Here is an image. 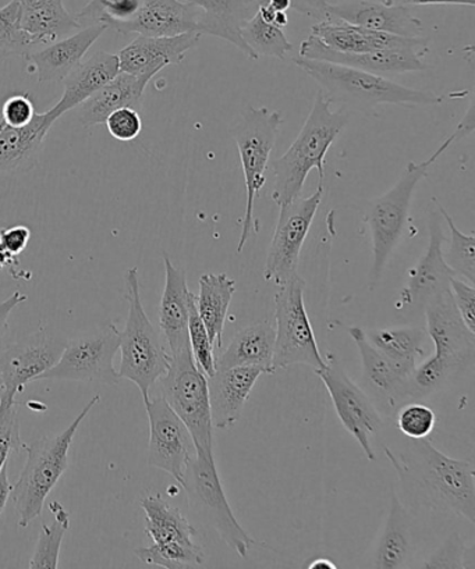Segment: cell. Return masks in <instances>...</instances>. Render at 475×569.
<instances>
[{"mask_svg":"<svg viewBox=\"0 0 475 569\" xmlns=\"http://www.w3.org/2000/svg\"><path fill=\"white\" fill-rule=\"evenodd\" d=\"M141 507L146 512V533L154 545L195 543L197 529L161 495L144 497Z\"/></svg>","mask_w":475,"mask_h":569,"instance_id":"cell-34","label":"cell"},{"mask_svg":"<svg viewBox=\"0 0 475 569\" xmlns=\"http://www.w3.org/2000/svg\"><path fill=\"white\" fill-rule=\"evenodd\" d=\"M311 36L334 51L366 53L406 47L429 46L428 38H405L363 29L344 20L329 18L313 26Z\"/></svg>","mask_w":475,"mask_h":569,"instance_id":"cell-26","label":"cell"},{"mask_svg":"<svg viewBox=\"0 0 475 569\" xmlns=\"http://www.w3.org/2000/svg\"><path fill=\"white\" fill-rule=\"evenodd\" d=\"M451 292L453 302L457 309L463 323L467 326L469 331L475 333V289L473 284L467 283L466 280L452 278Z\"/></svg>","mask_w":475,"mask_h":569,"instance_id":"cell-47","label":"cell"},{"mask_svg":"<svg viewBox=\"0 0 475 569\" xmlns=\"http://www.w3.org/2000/svg\"><path fill=\"white\" fill-rule=\"evenodd\" d=\"M427 52L428 46H419L366 53H345L324 46L314 36H309L300 46V58L347 66V68L368 71V73L383 77L424 70L423 58Z\"/></svg>","mask_w":475,"mask_h":569,"instance_id":"cell-18","label":"cell"},{"mask_svg":"<svg viewBox=\"0 0 475 569\" xmlns=\"http://www.w3.org/2000/svg\"><path fill=\"white\" fill-rule=\"evenodd\" d=\"M165 289L159 307V326L170 357L176 356L189 342V315L192 292L187 286L186 272L175 267L167 253H164Z\"/></svg>","mask_w":475,"mask_h":569,"instance_id":"cell-23","label":"cell"},{"mask_svg":"<svg viewBox=\"0 0 475 569\" xmlns=\"http://www.w3.org/2000/svg\"><path fill=\"white\" fill-rule=\"evenodd\" d=\"M458 141L457 132L446 138L433 157L424 162H408L400 179L384 196L369 203L364 222L368 224L373 242V263L369 269L368 287L374 291L385 272L392 253L395 252L407 228L408 214L416 188L442 154Z\"/></svg>","mask_w":475,"mask_h":569,"instance_id":"cell-5","label":"cell"},{"mask_svg":"<svg viewBox=\"0 0 475 569\" xmlns=\"http://www.w3.org/2000/svg\"><path fill=\"white\" fill-rule=\"evenodd\" d=\"M27 301V296L21 291L13 292L12 296L0 302V341H2L4 335L9 329V317L12 315L16 308Z\"/></svg>","mask_w":475,"mask_h":569,"instance_id":"cell-50","label":"cell"},{"mask_svg":"<svg viewBox=\"0 0 475 569\" xmlns=\"http://www.w3.org/2000/svg\"><path fill=\"white\" fill-rule=\"evenodd\" d=\"M200 38V34L157 38L138 36L118 53L120 71L148 84L168 66L184 62L186 53L198 46Z\"/></svg>","mask_w":475,"mask_h":569,"instance_id":"cell-19","label":"cell"},{"mask_svg":"<svg viewBox=\"0 0 475 569\" xmlns=\"http://www.w3.org/2000/svg\"><path fill=\"white\" fill-rule=\"evenodd\" d=\"M349 335L360 352L363 372L369 383L388 399L392 407L406 405L408 382L416 367L386 357L369 342L366 331L358 326H352Z\"/></svg>","mask_w":475,"mask_h":569,"instance_id":"cell-27","label":"cell"},{"mask_svg":"<svg viewBox=\"0 0 475 569\" xmlns=\"http://www.w3.org/2000/svg\"><path fill=\"white\" fill-rule=\"evenodd\" d=\"M24 449L20 439V419L18 401L2 397L0 399V471L8 463L10 452Z\"/></svg>","mask_w":475,"mask_h":569,"instance_id":"cell-44","label":"cell"},{"mask_svg":"<svg viewBox=\"0 0 475 569\" xmlns=\"http://www.w3.org/2000/svg\"><path fill=\"white\" fill-rule=\"evenodd\" d=\"M138 560L147 566L169 569L191 568L202 566L204 552L200 546L195 543H170L140 547L136 550Z\"/></svg>","mask_w":475,"mask_h":569,"instance_id":"cell-40","label":"cell"},{"mask_svg":"<svg viewBox=\"0 0 475 569\" xmlns=\"http://www.w3.org/2000/svg\"><path fill=\"white\" fill-rule=\"evenodd\" d=\"M293 63L321 87L324 96L330 103L342 102L353 109L369 110L379 104L434 107L445 101V97L436 93L413 90L386 77L347 68V66L300 57L293 59Z\"/></svg>","mask_w":475,"mask_h":569,"instance_id":"cell-4","label":"cell"},{"mask_svg":"<svg viewBox=\"0 0 475 569\" xmlns=\"http://www.w3.org/2000/svg\"><path fill=\"white\" fill-rule=\"evenodd\" d=\"M325 361V368L315 370V375L327 388L342 425L356 439L368 460L375 461L373 439L383 429L384 419L334 353L329 352Z\"/></svg>","mask_w":475,"mask_h":569,"instance_id":"cell-12","label":"cell"},{"mask_svg":"<svg viewBox=\"0 0 475 569\" xmlns=\"http://www.w3.org/2000/svg\"><path fill=\"white\" fill-rule=\"evenodd\" d=\"M407 4L427 7V4H458V7H475V0H403Z\"/></svg>","mask_w":475,"mask_h":569,"instance_id":"cell-52","label":"cell"},{"mask_svg":"<svg viewBox=\"0 0 475 569\" xmlns=\"http://www.w3.org/2000/svg\"><path fill=\"white\" fill-rule=\"evenodd\" d=\"M367 339L394 361L414 365L425 357L427 330L423 328H395L366 331Z\"/></svg>","mask_w":475,"mask_h":569,"instance_id":"cell-36","label":"cell"},{"mask_svg":"<svg viewBox=\"0 0 475 569\" xmlns=\"http://www.w3.org/2000/svg\"><path fill=\"white\" fill-rule=\"evenodd\" d=\"M108 30L103 24H91L62 40L49 43L41 51L31 52L29 60L31 73L38 82L63 81L79 66L98 38Z\"/></svg>","mask_w":475,"mask_h":569,"instance_id":"cell-24","label":"cell"},{"mask_svg":"<svg viewBox=\"0 0 475 569\" xmlns=\"http://www.w3.org/2000/svg\"><path fill=\"white\" fill-rule=\"evenodd\" d=\"M53 123L48 112L37 113L24 127H10L0 121V173H26L34 169Z\"/></svg>","mask_w":475,"mask_h":569,"instance_id":"cell-28","label":"cell"},{"mask_svg":"<svg viewBox=\"0 0 475 569\" xmlns=\"http://www.w3.org/2000/svg\"><path fill=\"white\" fill-rule=\"evenodd\" d=\"M105 124H107L109 134L112 136L115 140L121 142L136 140L142 131V119L135 108H121L116 110V112L110 114L107 121H105Z\"/></svg>","mask_w":475,"mask_h":569,"instance_id":"cell-45","label":"cell"},{"mask_svg":"<svg viewBox=\"0 0 475 569\" xmlns=\"http://www.w3.org/2000/svg\"><path fill=\"white\" fill-rule=\"evenodd\" d=\"M20 23L37 46L52 43L81 29L76 16L66 10L63 0H18Z\"/></svg>","mask_w":475,"mask_h":569,"instance_id":"cell-31","label":"cell"},{"mask_svg":"<svg viewBox=\"0 0 475 569\" xmlns=\"http://www.w3.org/2000/svg\"><path fill=\"white\" fill-rule=\"evenodd\" d=\"M241 36L258 58L285 60L287 53L293 51L291 42L287 40L284 29L267 23L258 12L243 27Z\"/></svg>","mask_w":475,"mask_h":569,"instance_id":"cell-38","label":"cell"},{"mask_svg":"<svg viewBox=\"0 0 475 569\" xmlns=\"http://www.w3.org/2000/svg\"><path fill=\"white\" fill-rule=\"evenodd\" d=\"M189 496L190 506L200 513L208 525L217 530L220 539L243 558L248 556L256 540L237 521L215 462L214 452H196L181 486Z\"/></svg>","mask_w":475,"mask_h":569,"instance_id":"cell-11","label":"cell"},{"mask_svg":"<svg viewBox=\"0 0 475 569\" xmlns=\"http://www.w3.org/2000/svg\"><path fill=\"white\" fill-rule=\"evenodd\" d=\"M275 326L269 320L247 326L237 331L226 350L215 358L217 370L247 367L275 373Z\"/></svg>","mask_w":475,"mask_h":569,"instance_id":"cell-30","label":"cell"},{"mask_svg":"<svg viewBox=\"0 0 475 569\" xmlns=\"http://www.w3.org/2000/svg\"><path fill=\"white\" fill-rule=\"evenodd\" d=\"M158 383L164 400L189 429L196 452H214L208 379L197 367L190 347L172 356L167 373Z\"/></svg>","mask_w":475,"mask_h":569,"instance_id":"cell-9","label":"cell"},{"mask_svg":"<svg viewBox=\"0 0 475 569\" xmlns=\"http://www.w3.org/2000/svg\"><path fill=\"white\" fill-rule=\"evenodd\" d=\"M65 346L66 342L60 337L41 328L24 340L0 351L2 397L16 399L27 385L40 380L59 361Z\"/></svg>","mask_w":475,"mask_h":569,"instance_id":"cell-16","label":"cell"},{"mask_svg":"<svg viewBox=\"0 0 475 569\" xmlns=\"http://www.w3.org/2000/svg\"><path fill=\"white\" fill-rule=\"evenodd\" d=\"M101 401V396H96L82 408L75 421L62 433L43 436V438L24 445L27 462L21 471L18 482L12 486V499L16 512H18L19 527L27 528L41 516L49 493L58 485L59 479L68 469L69 450L73 443L77 430L92 411V408Z\"/></svg>","mask_w":475,"mask_h":569,"instance_id":"cell-6","label":"cell"},{"mask_svg":"<svg viewBox=\"0 0 475 569\" xmlns=\"http://www.w3.org/2000/svg\"><path fill=\"white\" fill-rule=\"evenodd\" d=\"M441 218L445 219L447 228L451 231V247L446 253H444L445 262L447 267L453 270V273L461 276L462 279L466 280L467 283H475V236L464 234L457 229L455 222L446 209L442 207V203L433 198Z\"/></svg>","mask_w":475,"mask_h":569,"instance_id":"cell-39","label":"cell"},{"mask_svg":"<svg viewBox=\"0 0 475 569\" xmlns=\"http://www.w3.org/2000/svg\"><path fill=\"white\" fill-rule=\"evenodd\" d=\"M36 114L37 110L29 93H18L4 101L0 121L10 127H24L34 120Z\"/></svg>","mask_w":475,"mask_h":569,"instance_id":"cell-46","label":"cell"},{"mask_svg":"<svg viewBox=\"0 0 475 569\" xmlns=\"http://www.w3.org/2000/svg\"><path fill=\"white\" fill-rule=\"evenodd\" d=\"M402 482L412 485L435 507L475 522V468L472 461L456 460L435 449L427 439L413 440L399 455L386 447Z\"/></svg>","mask_w":475,"mask_h":569,"instance_id":"cell-1","label":"cell"},{"mask_svg":"<svg viewBox=\"0 0 475 569\" xmlns=\"http://www.w3.org/2000/svg\"><path fill=\"white\" fill-rule=\"evenodd\" d=\"M427 335L434 341L433 356L417 365L408 382L407 402L441 390L475 356V333L463 323L451 289L431 298L424 307Z\"/></svg>","mask_w":475,"mask_h":569,"instance_id":"cell-3","label":"cell"},{"mask_svg":"<svg viewBox=\"0 0 475 569\" xmlns=\"http://www.w3.org/2000/svg\"><path fill=\"white\" fill-rule=\"evenodd\" d=\"M126 300L129 302V315L125 329L119 331L121 361L118 372L120 379L125 378L137 386L146 401L152 386L167 373L172 357L162 333L155 329L142 307L137 268L127 270Z\"/></svg>","mask_w":475,"mask_h":569,"instance_id":"cell-7","label":"cell"},{"mask_svg":"<svg viewBox=\"0 0 475 569\" xmlns=\"http://www.w3.org/2000/svg\"><path fill=\"white\" fill-rule=\"evenodd\" d=\"M323 91L315 96L311 112L290 148L270 163L273 200L278 208L300 198L309 171L317 169L324 181L325 158L336 138L349 123L345 110H333Z\"/></svg>","mask_w":475,"mask_h":569,"instance_id":"cell-2","label":"cell"},{"mask_svg":"<svg viewBox=\"0 0 475 569\" xmlns=\"http://www.w3.org/2000/svg\"><path fill=\"white\" fill-rule=\"evenodd\" d=\"M304 290L306 281L297 273L285 284L278 286L274 297L275 372L293 365H307L314 370L323 369L327 365L309 322Z\"/></svg>","mask_w":475,"mask_h":569,"instance_id":"cell-10","label":"cell"},{"mask_svg":"<svg viewBox=\"0 0 475 569\" xmlns=\"http://www.w3.org/2000/svg\"><path fill=\"white\" fill-rule=\"evenodd\" d=\"M30 240L31 229L29 226L16 224L0 229V250L14 259H19L21 253L26 251Z\"/></svg>","mask_w":475,"mask_h":569,"instance_id":"cell-48","label":"cell"},{"mask_svg":"<svg viewBox=\"0 0 475 569\" xmlns=\"http://www.w3.org/2000/svg\"><path fill=\"white\" fill-rule=\"evenodd\" d=\"M329 16L363 29L397 37L419 38L424 31L423 21L413 16L405 4L352 0L329 4Z\"/></svg>","mask_w":475,"mask_h":569,"instance_id":"cell-21","label":"cell"},{"mask_svg":"<svg viewBox=\"0 0 475 569\" xmlns=\"http://www.w3.org/2000/svg\"><path fill=\"white\" fill-rule=\"evenodd\" d=\"M410 550L408 517L396 491H392L389 516L375 551L374 566L379 569L405 567L410 557Z\"/></svg>","mask_w":475,"mask_h":569,"instance_id":"cell-35","label":"cell"},{"mask_svg":"<svg viewBox=\"0 0 475 569\" xmlns=\"http://www.w3.org/2000/svg\"><path fill=\"white\" fill-rule=\"evenodd\" d=\"M281 124H284V116L278 110L248 108L239 123L230 130L240 154L246 182V212L241 222L240 239L237 242L239 253L245 250L251 236L258 233L254 207H256V198L267 182L270 153L276 146Z\"/></svg>","mask_w":475,"mask_h":569,"instance_id":"cell-8","label":"cell"},{"mask_svg":"<svg viewBox=\"0 0 475 569\" xmlns=\"http://www.w3.org/2000/svg\"><path fill=\"white\" fill-rule=\"evenodd\" d=\"M10 493H12V483L9 480V463H7L0 471V516H2L4 507L8 505Z\"/></svg>","mask_w":475,"mask_h":569,"instance_id":"cell-51","label":"cell"},{"mask_svg":"<svg viewBox=\"0 0 475 569\" xmlns=\"http://www.w3.org/2000/svg\"><path fill=\"white\" fill-rule=\"evenodd\" d=\"M3 395V385H2V378H0V399H2Z\"/></svg>","mask_w":475,"mask_h":569,"instance_id":"cell-56","label":"cell"},{"mask_svg":"<svg viewBox=\"0 0 475 569\" xmlns=\"http://www.w3.org/2000/svg\"><path fill=\"white\" fill-rule=\"evenodd\" d=\"M37 43L21 29L18 0H10L0 8V59L10 57L27 58Z\"/></svg>","mask_w":475,"mask_h":569,"instance_id":"cell-41","label":"cell"},{"mask_svg":"<svg viewBox=\"0 0 475 569\" xmlns=\"http://www.w3.org/2000/svg\"><path fill=\"white\" fill-rule=\"evenodd\" d=\"M264 4L280 13H287L291 9V0H267Z\"/></svg>","mask_w":475,"mask_h":569,"instance_id":"cell-53","label":"cell"},{"mask_svg":"<svg viewBox=\"0 0 475 569\" xmlns=\"http://www.w3.org/2000/svg\"><path fill=\"white\" fill-rule=\"evenodd\" d=\"M119 73L118 54L97 52L91 58L82 60L63 80V96L48 110L49 118L57 121L69 110L80 107Z\"/></svg>","mask_w":475,"mask_h":569,"instance_id":"cell-29","label":"cell"},{"mask_svg":"<svg viewBox=\"0 0 475 569\" xmlns=\"http://www.w3.org/2000/svg\"><path fill=\"white\" fill-rule=\"evenodd\" d=\"M198 19L197 8L186 0H141L136 14L113 30L125 36L155 38L200 34Z\"/></svg>","mask_w":475,"mask_h":569,"instance_id":"cell-20","label":"cell"},{"mask_svg":"<svg viewBox=\"0 0 475 569\" xmlns=\"http://www.w3.org/2000/svg\"><path fill=\"white\" fill-rule=\"evenodd\" d=\"M265 2H267V0H259L261 4ZM261 4H259V7H261ZM329 4L328 0H291V9L318 21L329 18Z\"/></svg>","mask_w":475,"mask_h":569,"instance_id":"cell-49","label":"cell"},{"mask_svg":"<svg viewBox=\"0 0 475 569\" xmlns=\"http://www.w3.org/2000/svg\"><path fill=\"white\" fill-rule=\"evenodd\" d=\"M263 375L267 372L261 368L237 367L207 378L214 428L225 430L240 421L248 396Z\"/></svg>","mask_w":475,"mask_h":569,"instance_id":"cell-22","label":"cell"},{"mask_svg":"<svg viewBox=\"0 0 475 569\" xmlns=\"http://www.w3.org/2000/svg\"><path fill=\"white\" fill-rule=\"evenodd\" d=\"M19 259H14L12 257H9L7 252H3L0 250V272L7 267H18Z\"/></svg>","mask_w":475,"mask_h":569,"instance_id":"cell-55","label":"cell"},{"mask_svg":"<svg viewBox=\"0 0 475 569\" xmlns=\"http://www.w3.org/2000/svg\"><path fill=\"white\" fill-rule=\"evenodd\" d=\"M189 342L192 358H195L197 367L201 369V372L207 378L217 372V367H215V358H217L214 353L215 348L206 325H204L200 315H198L196 295L192 296L190 302Z\"/></svg>","mask_w":475,"mask_h":569,"instance_id":"cell-42","label":"cell"},{"mask_svg":"<svg viewBox=\"0 0 475 569\" xmlns=\"http://www.w3.org/2000/svg\"><path fill=\"white\" fill-rule=\"evenodd\" d=\"M197 8L200 19V34L220 38L235 46L247 59L258 57L243 40L241 30L258 12L259 0H186Z\"/></svg>","mask_w":475,"mask_h":569,"instance_id":"cell-25","label":"cell"},{"mask_svg":"<svg viewBox=\"0 0 475 569\" xmlns=\"http://www.w3.org/2000/svg\"><path fill=\"white\" fill-rule=\"evenodd\" d=\"M144 405L149 421L148 463L169 473L184 486L187 467L196 457L189 429L164 397H149Z\"/></svg>","mask_w":475,"mask_h":569,"instance_id":"cell-15","label":"cell"},{"mask_svg":"<svg viewBox=\"0 0 475 569\" xmlns=\"http://www.w3.org/2000/svg\"><path fill=\"white\" fill-rule=\"evenodd\" d=\"M147 86V82L137 77L120 71L112 81L76 108L81 124L86 127L103 124L110 114L121 108L138 110Z\"/></svg>","mask_w":475,"mask_h":569,"instance_id":"cell-32","label":"cell"},{"mask_svg":"<svg viewBox=\"0 0 475 569\" xmlns=\"http://www.w3.org/2000/svg\"><path fill=\"white\" fill-rule=\"evenodd\" d=\"M323 197V181H319L317 190L311 196L297 198L289 206L279 208L278 223L264 269V279L268 283L278 287L297 274L303 246L311 230Z\"/></svg>","mask_w":475,"mask_h":569,"instance_id":"cell-14","label":"cell"},{"mask_svg":"<svg viewBox=\"0 0 475 569\" xmlns=\"http://www.w3.org/2000/svg\"><path fill=\"white\" fill-rule=\"evenodd\" d=\"M236 292V281L226 273H206L200 278L197 311L206 325L215 350L222 348L224 329Z\"/></svg>","mask_w":475,"mask_h":569,"instance_id":"cell-33","label":"cell"},{"mask_svg":"<svg viewBox=\"0 0 475 569\" xmlns=\"http://www.w3.org/2000/svg\"><path fill=\"white\" fill-rule=\"evenodd\" d=\"M309 569H336V563L329 560V558H315L311 562L308 563Z\"/></svg>","mask_w":475,"mask_h":569,"instance_id":"cell-54","label":"cell"},{"mask_svg":"<svg viewBox=\"0 0 475 569\" xmlns=\"http://www.w3.org/2000/svg\"><path fill=\"white\" fill-rule=\"evenodd\" d=\"M48 507L52 512L53 522L49 527L42 525L34 555L29 563L32 569H53L59 566L60 549H62L65 535L70 529V516L66 508L59 501L49 502Z\"/></svg>","mask_w":475,"mask_h":569,"instance_id":"cell-37","label":"cell"},{"mask_svg":"<svg viewBox=\"0 0 475 569\" xmlns=\"http://www.w3.org/2000/svg\"><path fill=\"white\" fill-rule=\"evenodd\" d=\"M119 329L113 323L91 335H82L66 342L62 356L41 379L71 380V382H98L115 386L120 382L115 369L119 351Z\"/></svg>","mask_w":475,"mask_h":569,"instance_id":"cell-13","label":"cell"},{"mask_svg":"<svg viewBox=\"0 0 475 569\" xmlns=\"http://www.w3.org/2000/svg\"><path fill=\"white\" fill-rule=\"evenodd\" d=\"M435 425V412L422 402H406L397 412L396 427L410 440L428 439L434 432Z\"/></svg>","mask_w":475,"mask_h":569,"instance_id":"cell-43","label":"cell"},{"mask_svg":"<svg viewBox=\"0 0 475 569\" xmlns=\"http://www.w3.org/2000/svg\"><path fill=\"white\" fill-rule=\"evenodd\" d=\"M446 237L441 226L439 212H433L429 220V242L416 267L408 270L407 284L403 287L395 308L397 311H416L425 307L431 298L451 289V280L455 278L444 258Z\"/></svg>","mask_w":475,"mask_h":569,"instance_id":"cell-17","label":"cell"}]
</instances>
